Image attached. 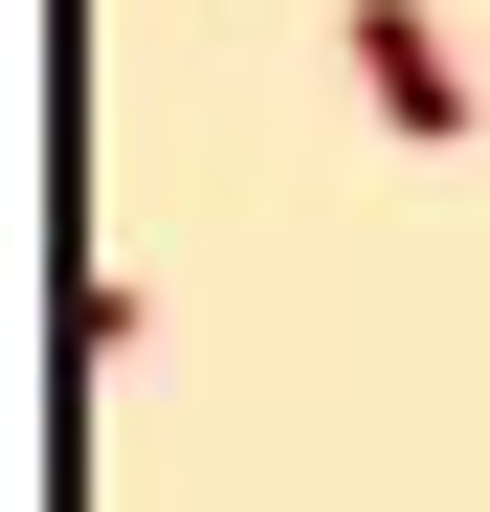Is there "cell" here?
I'll use <instances>...</instances> for the list:
<instances>
[{
	"mask_svg": "<svg viewBox=\"0 0 490 512\" xmlns=\"http://www.w3.org/2000/svg\"><path fill=\"white\" fill-rule=\"evenodd\" d=\"M335 45H357V90H379V134H468V67H446V23H424V0H335Z\"/></svg>",
	"mask_w": 490,
	"mask_h": 512,
	"instance_id": "cell-1",
	"label": "cell"
}]
</instances>
